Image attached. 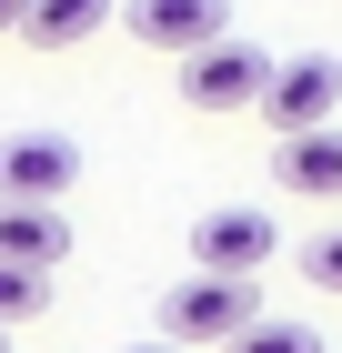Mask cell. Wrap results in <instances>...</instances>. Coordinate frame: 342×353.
Segmentation results:
<instances>
[{
  "mask_svg": "<svg viewBox=\"0 0 342 353\" xmlns=\"http://www.w3.org/2000/svg\"><path fill=\"white\" fill-rule=\"evenodd\" d=\"M262 323V293L242 283V272H182L171 293H161V333L171 343H232V333H252Z\"/></svg>",
  "mask_w": 342,
  "mask_h": 353,
  "instance_id": "1",
  "label": "cell"
},
{
  "mask_svg": "<svg viewBox=\"0 0 342 353\" xmlns=\"http://www.w3.org/2000/svg\"><path fill=\"white\" fill-rule=\"evenodd\" d=\"M272 71H282V61L262 51V41H211V51H191L182 61V101L191 111H262V91H272Z\"/></svg>",
  "mask_w": 342,
  "mask_h": 353,
  "instance_id": "2",
  "label": "cell"
},
{
  "mask_svg": "<svg viewBox=\"0 0 342 353\" xmlns=\"http://www.w3.org/2000/svg\"><path fill=\"white\" fill-rule=\"evenodd\" d=\"M332 111H342V61H332V51H292L282 71H272V91H262V121H272V141L332 132Z\"/></svg>",
  "mask_w": 342,
  "mask_h": 353,
  "instance_id": "3",
  "label": "cell"
},
{
  "mask_svg": "<svg viewBox=\"0 0 342 353\" xmlns=\"http://www.w3.org/2000/svg\"><path fill=\"white\" fill-rule=\"evenodd\" d=\"M272 252H282V222H272L262 202H222V212L191 222V272H242V283H252Z\"/></svg>",
  "mask_w": 342,
  "mask_h": 353,
  "instance_id": "4",
  "label": "cell"
},
{
  "mask_svg": "<svg viewBox=\"0 0 342 353\" xmlns=\"http://www.w3.org/2000/svg\"><path fill=\"white\" fill-rule=\"evenodd\" d=\"M121 30H131L141 51H211V41H232V0H121Z\"/></svg>",
  "mask_w": 342,
  "mask_h": 353,
  "instance_id": "5",
  "label": "cell"
},
{
  "mask_svg": "<svg viewBox=\"0 0 342 353\" xmlns=\"http://www.w3.org/2000/svg\"><path fill=\"white\" fill-rule=\"evenodd\" d=\"M81 182V141L71 132H10L0 141V202H61Z\"/></svg>",
  "mask_w": 342,
  "mask_h": 353,
  "instance_id": "6",
  "label": "cell"
},
{
  "mask_svg": "<svg viewBox=\"0 0 342 353\" xmlns=\"http://www.w3.org/2000/svg\"><path fill=\"white\" fill-rule=\"evenodd\" d=\"M272 182L292 202H342V132H302V141H272Z\"/></svg>",
  "mask_w": 342,
  "mask_h": 353,
  "instance_id": "7",
  "label": "cell"
},
{
  "mask_svg": "<svg viewBox=\"0 0 342 353\" xmlns=\"http://www.w3.org/2000/svg\"><path fill=\"white\" fill-rule=\"evenodd\" d=\"M61 252H71V222H61V202H0V263L51 272Z\"/></svg>",
  "mask_w": 342,
  "mask_h": 353,
  "instance_id": "8",
  "label": "cell"
},
{
  "mask_svg": "<svg viewBox=\"0 0 342 353\" xmlns=\"http://www.w3.org/2000/svg\"><path fill=\"white\" fill-rule=\"evenodd\" d=\"M111 10H121V0H30L21 41H30V51H81V41L111 21Z\"/></svg>",
  "mask_w": 342,
  "mask_h": 353,
  "instance_id": "9",
  "label": "cell"
},
{
  "mask_svg": "<svg viewBox=\"0 0 342 353\" xmlns=\"http://www.w3.org/2000/svg\"><path fill=\"white\" fill-rule=\"evenodd\" d=\"M222 353H322V333H312V323H272V313H262V323L232 333Z\"/></svg>",
  "mask_w": 342,
  "mask_h": 353,
  "instance_id": "10",
  "label": "cell"
},
{
  "mask_svg": "<svg viewBox=\"0 0 342 353\" xmlns=\"http://www.w3.org/2000/svg\"><path fill=\"white\" fill-rule=\"evenodd\" d=\"M51 303V272H30V263H0V323H30Z\"/></svg>",
  "mask_w": 342,
  "mask_h": 353,
  "instance_id": "11",
  "label": "cell"
},
{
  "mask_svg": "<svg viewBox=\"0 0 342 353\" xmlns=\"http://www.w3.org/2000/svg\"><path fill=\"white\" fill-rule=\"evenodd\" d=\"M302 283H312V293H342V222L302 243Z\"/></svg>",
  "mask_w": 342,
  "mask_h": 353,
  "instance_id": "12",
  "label": "cell"
},
{
  "mask_svg": "<svg viewBox=\"0 0 342 353\" xmlns=\"http://www.w3.org/2000/svg\"><path fill=\"white\" fill-rule=\"evenodd\" d=\"M121 353H191V343H171V333H151V343H121Z\"/></svg>",
  "mask_w": 342,
  "mask_h": 353,
  "instance_id": "13",
  "label": "cell"
},
{
  "mask_svg": "<svg viewBox=\"0 0 342 353\" xmlns=\"http://www.w3.org/2000/svg\"><path fill=\"white\" fill-rule=\"evenodd\" d=\"M30 21V0H0V30H21Z\"/></svg>",
  "mask_w": 342,
  "mask_h": 353,
  "instance_id": "14",
  "label": "cell"
},
{
  "mask_svg": "<svg viewBox=\"0 0 342 353\" xmlns=\"http://www.w3.org/2000/svg\"><path fill=\"white\" fill-rule=\"evenodd\" d=\"M0 353H10V323H0Z\"/></svg>",
  "mask_w": 342,
  "mask_h": 353,
  "instance_id": "15",
  "label": "cell"
}]
</instances>
